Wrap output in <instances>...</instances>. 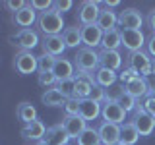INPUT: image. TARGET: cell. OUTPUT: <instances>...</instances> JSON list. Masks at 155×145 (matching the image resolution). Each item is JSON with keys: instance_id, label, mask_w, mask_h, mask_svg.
I'll list each match as a JSON object with an SVG mask.
<instances>
[{"instance_id": "1", "label": "cell", "mask_w": 155, "mask_h": 145, "mask_svg": "<svg viewBox=\"0 0 155 145\" xmlns=\"http://www.w3.org/2000/svg\"><path fill=\"white\" fill-rule=\"evenodd\" d=\"M37 25H39V31H41L45 37L60 35V33H64V29H66L64 27V18H62V14L58 12L54 6H52L51 10H47V12L39 14Z\"/></svg>"}, {"instance_id": "2", "label": "cell", "mask_w": 155, "mask_h": 145, "mask_svg": "<svg viewBox=\"0 0 155 145\" xmlns=\"http://www.w3.org/2000/svg\"><path fill=\"white\" fill-rule=\"evenodd\" d=\"M74 66H76V72H81V74H95L101 68L99 52H95L93 48H87V47L78 48V52L74 56Z\"/></svg>"}, {"instance_id": "3", "label": "cell", "mask_w": 155, "mask_h": 145, "mask_svg": "<svg viewBox=\"0 0 155 145\" xmlns=\"http://www.w3.org/2000/svg\"><path fill=\"white\" fill-rule=\"evenodd\" d=\"M126 68H130V70L136 72V74L145 77V76H149V74L155 72V60L145 50L128 52V56H126Z\"/></svg>"}, {"instance_id": "4", "label": "cell", "mask_w": 155, "mask_h": 145, "mask_svg": "<svg viewBox=\"0 0 155 145\" xmlns=\"http://www.w3.org/2000/svg\"><path fill=\"white\" fill-rule=\"evenodd\" d=\"M14 68L21 76L35 74V72H39V56H33V52L29 50H19L14 58Z\"/></svg>"}, {"instance_id": "5", "label": "cell", "mask_w": 155, "mask_h": 145, "mask_svg": "<svg viewBox=\"0 0 155 145\" xmlns=\"http://www.w3.org/2000/svg\"><path fill=\"white\" fill-rule=\"evenodd\" d=\"M101 4L95 0H85L78 6V23L80 25H95L101 16Z\"/></svg>"}, {"instance_id": "6", "label": "cell", "mask_w": 155, "mask_h": 145, "mask_svg": "<svg viewBox=\"0 0 155 145\" xmlns=\"http://www.w3.org/2000/svg\"><path fill=\"white\" fill-rule=\"evenodd\" d=\"M130 122L136 126V130H138L140 135H143V137L151 135L153 130H155V118L149 112H145V108H143L142 105L134 110V116H132V120H130Z\"/></svg>"}, {"instance_id": "7", "label": "cell", "mask_w": 155, "mask_h": 145, "mask_svg": "<svg viewBox=\"0 0 155 145\" xmlns=\"http://www.w3.org/2000/svg\"><path fill=\"white\" fill-rule=\"evenodd\" d=\"M143 25V16L140 10L136 8H126L124 12L118 14V27L122 31H128V29H134V31H142Z\"/></svg>"}, {"instance_id": "8", "label": "cell", "mask_w": 155, "mask_h": 145, "mask_svg": "<svg viewBox=\"0 0 155 145\" xmlns=\"http://www.w3.org/2000/svg\"><path fill=\"white\" fill-rule=\"evenodd\" d=\"M12 41L19 50H29V52L37 45H41V39H39L37 31H33V29H19L16 35L12 37Z\"/></svg>"}, {"instance_id": "9", "label": "cell", "mask_w": 155, "mask_h": 145, "mask_svg": "<svg viewBox=\"0 0 155 145\" xmlns=\"http://www.w3.org/2000/svg\"><path fill=\"white\" fill-rule=\"evenodd\" d=\"M126 110L120 106L118 103L114 101H105L103 103V110H101V116H103L105 122H110V124H118L122 126L124 120H126Z\"/></svg>"}, {"instance_id": "10", "label": "cell", "mask_w": 155, "mask_h": 145, "mask_svg": "<svg viewBox=\"0 0 155 145\" xmlns=\"http://www.w3.org/2000/svg\"><path fill=\"white\" fill-rule=\"evenodd\" d=\"M12 19L19 29H31L33 23H37L39 16H37V10L31 6V2H27L21 10H18V12L14 14Z\"/></svg>"}, {"instance_id": "11", "label": "cell", "mask_w": 155, "mask_h": 145, "mask_svg": "<svg viewBox=\"0 0 155 145\" xmlns=\"http://www.w3.org/2000/svg\"><path fill=\"white\" fill-rule=\"evenodd\" d=\"M80 27H81V43H84V47L93 48V50H95V47H101L105 31L97 23L95 25H80Z\"/></svg>"}, {"instance_id": "12", "label": "cell", "mask_w": 155, "mask_h": 145, "mask_svg": "<svg viewBox=\"0 0 155 145\" xmlns=\"http://www.w3.org/2000/svg\"><path fill=\"white\" fill-rule=\"evenodd\" d=\"M41 48H43V52H45V54H51V56L60 58L62 54H64V50H66L68 47H66L62 35H48V37H43Z\"/></svg>"}, {"instance_id": "13", "label": "cell", "mask_w": 155, "mask_h": 145, "mask_svg": "<svg viewBox=\"0 0 155 145\" xmlns=\"http://www.w3.org/2000/svg\"><path fill=\"white\" fill-rule=\"evenodd\" d=\"M99 137H101V143L103 145H116L120 143V126L118 124H110V122H101L99 124Z\"/></svg>"}, {"instance_id": "14", "label": "cell", "mask_w": 155, "mask_h": 145, "mask_svg": "<svg viewBox=\"0 0 155 145\" xmlns=\"http://www.w3.org/2000/svg\"><path fill=\"white\" fill-rule=\"evenodd\" d=\"M122 31V29H120ZM147 43V39L143 37L142 31H134V29H128V31H122V47L128 52H138L143 50V45Z\"/></svg>"}, {"instance_id": "15", "label": "cell", "mask_w": 155, "mask_h": 145, "mask_svg": "<svg viewBox=\"0 0 155 145\" xmlns=\"http://www.w3.org/2000/svg\"><path fill=\"white\" fill-rule=\"evenodd\" d=\"M70 134L66 132V128L62 124H54L51 128H47V135H45V141L47 145H68L70 141Z\"/></svg>"}, {"instance_id": "16", "label": "cell", "mask_w": 155, "mask_h": 145, "mask_svg": "<svg viewBox=\"0 0 155 145\" xmlns=\"http://www.w3.org/2000/svg\"><path fill=\"white\" fill-rule=\"evenodd\" d=\"M60 124L66 128V132L70 134V137H72V139H78L81 134H84V130L87 128V122H85L84 118H81L80 114H78V116H64Z\"/></svg>"}, {"instance_id": "17", "label": "cell", "mask_w": 155, "mask_h": 145, "mask_svg": "<svg viewBox=\"0 0 155 145\" xmlns=\"http://www.w3.org/2000/svg\"><path fill=\"white\" fill-rule=\"evenodd\" d=\"M101 110H103V105L95 103L93 99H81L80 103V116L85 120V122H93L101 116Z\"/></svg>"}, {"instance_id": "18", "label": "cell", "mask_w": 155, "mask_h": 145, "mask_svg": "<svg viewBox=\"0 0 155 145\" xmlns=\"http://www.w3.org/2000/svg\"><path fill=\"white\" fill-rule=\"evenodd\" d=\"M99 62H101V68H109L113 72H118L122 68V54L118 50H103L101 48Z\"/></svg>"}, {"instance_id": "19", "label": "cell", "mask_w": 155, "mask_h": 145, "mask_svg": "<svg viewBox=\"0 0 155 145\" xmlns=\"http://www.w3.org/2000/svg\"><path fill=\"white\" fill-rule=\"evenodd\" d=\"M47 135V128L41 120H35V122L27 124L21 128V137L29 139V141H43Z\"/></svg>"}, {"instance_id": "20", "label": "cell", "mask_w": 155, "mask_h": 145, "mask_svg": "<svg viewBox=\"0 0 155 145\" xmlns=\"http://www.w3.org/2000/svg\"><path fill=\"white\" fill-rule=\"evenodd\" d=\"M52 74L56 76V79H70V77H76V66L66 58H56Z\"/></svg>"}, {"instance_id": "21", "label": "cell", "mask_w": 155, "mask_h": 145, "mask_svg": "<svg viewBox=\"0 0 155 145\" xmlns=\"http://www.w3.org/2000/svg\"><path fill=\"white\" fill-rule=\"evenodd\" d=\"M126 87V93H130L134 97V99H142V97H149V87L145 83V79L142 76L134 77L132 81H128V83L124 85Z\"/></svg>"}, {"instance_id": "22", "label": "cell", "mask_w": 155, "mask_h": 145, "mask_svg": "<svg viewBox=\"0 0 155 145\" xmlns=\"http://www.w3.org/2000/svg\"><path fill=\"white\" fill-rule=\"evenodd\" d=\"M120 47H122V31H120L118 27L110 29V31H105L101 48H103V50H118Z\"/></svg>"}, {"instance_id": "23", "label": "cell", "mask_w": 155, "mask_h": 145, "mask_svg": "<svg viewBox=\"0 0 155 145\" xmlns=\"http://www.w3.org/2000/svg\"><path fill=\"white\" fill-rule=\"evenodd\" d=\"M95 83L101 85V87H113L114 83H118V74L113 70H109V68H99V70L95 72Z\"/></svg>"}, {"instance_id": "24", "label": "cell", "mask_w": 155, "mask_h": 145, "mask_svg": "<svg viewBox=\"0 0 155 145\" xmlns=\"http://www.w3.org/2000/svg\"><path fill=\"white\" fill-rule=\"evenodd\" d=\"M41 101H43V105H47V106H62V108H64L68 99L56 89V87H51V89H47L45 93L41 95Z\"/></svg>"}, {"instance_id": "25", "label": "cell", "mask_w": 155, "mask_h": 145, "mask_svg": "<svg viewBox=\"0 0 155 145\" xmlns=\"http://www.w3.org/2000/svg\"><path fill=\"white\" fill-rule=\"evenodd\" d=\"M97 25L103 29V31L116 29V25H118V16H116V14H114L110 8H103V10H101L99 19H97Z\"/></svg>"}, {"instance_id": "26", "label": "cell", "mask_w": 155, "mask_h": 145, "mask_svg": "<svg viewBox=\"0 0 155 145\" xmlns=\"http://www.w3.org/2000/svg\"><path fill=\"white\" fill-rule=\"evenodd\" d=\"M16 114H18V118L21 120V122L25 124V126L37 120V110H35V106H33L31 103H27V101H23V103H19V105H18Z\"/></svg>"}, {"instance_id": "27", "label": "cell", "mask_w": 155, "mask_h": 145, "mask_svg": "<svg viewBox=\"0 0 155 145\" xmlns=\"http://www.w3.org/2000/svg\"><path fill=\"white\" fill-rule=\"evenodd\" d=\"M62 39H64L68 48H78L81 43V27H66L64 33H62Z\"/></svg>"}, {"instance_id": "28", "label": "cell", "mask_w": 155, "mask_h": 145, "mask_svg": "<svg viewBox=\"0 0 155 145\" xmlns=\"http://www.w3.org/2000/svg\"><path fill=\"white\" fill-rule=\"evenodd\" d=\"M120 141H124L126 145H134L136 141L140 139V132L136 130V126L132 122H124L120 126Z\"/></svg>"}, {"instance_id": "29", "label": "cell", "mask_w": 155, "mask_h": 145, "mask_svg": "<svg viewBox=\"0 0 155 145\" xmlns=\"http://www.w3.org/2000/svg\"><path fill=\"white\" fill-rule=\"evenodd\" d=\"M78 145H101V137H99V130L95 128H87L84 130V134L76 139Z\"/></svg>"}, {"instance_id": "30", "label": "cell", "mask_w": 155, "mask_h": 145, "mask_svg": "<svg viewBox=\"0 0 155 145\" xmlns=\"http://www.w3.org/2000/svg\"><path fill=\"white\" fill-rule=\"evenodd\" d=\"M56 89L60 91L66 99H72V97H74V91H76V77H70V79H58Z\"/></svg>"}, {"instance_id": "31", "label": "cell", "mask_w": 155, "mask_h": 145, "mask_svg": "<svg viewBox=\"0 0 155 145\" xmlns=\"http://www.w3.org/2000/svg\"><path fill=\"white\" fill-rule=\"evenodd\" d=\"M37 81H39L41 87H47V89L56 87V83H58L56 76L52 74V72H37Z\"/></svg>"}, {"instance_id": "32", "label": "cell", "mask_w": 155, "mask_h": 145, "mask_svg": "<svg viewBox=\"0 0 155 145\" xmlns=\"http://www.w3.org/2000/svg\"><path fill=\"white\" fill-rule=\"evenodd\" d=\"M54 64H56V56L45 54V52L39 56V72H52Z\"/></svg>"}, {"instance_id": "33", "label": "cell", "mask_w": 155, "mask_h": 145, "mask_svg": "<svg viewBox=\"0 0 155 145\" xmlns=\"http://www.w3.org/2000/svg\"><path fill=\"white\" fill-rule=\"evenodd\" d=\"M118 105L122 106L126 112H134V110L140 106V105H138V99H134L130 93H124L122 97H120V99H118Z\"/></svg>"}, {"instance_id": "34", "label": "cell", "mask_w": 155, "mask_h": 145, "mask_svg": "<svg viewBox=\"0 0 155 145\" xmlns=\"http://www.w3.org/2000/svg\"><path fill=\"white\" fill-rule=\"evenodd\" d=\"M124 93H126L124 83H114L113 87H109V89H107V101H114V103H118V99Z\"/></svg>"}, {"instance_id": "35", "label": "cell", "mask_w": 155, "mask_h": 145, "mask_svg": "<svg viewBox=\"0 0 155 145\" xmlns=\"http://www.w3.org/2000/svg\"><path fill=\"white\" fill-rule=\"evenodd\" d=\"M80 99H76V97H72V99L66 101L64 105V116H78L80 114Z\"/></svg>"}, {"instance_id": "36", "label": "cell", "mask_w": 155, "mask_h": 145, "mask_svg": "<svg viewBox=\"0 0 155 145\" xmlns=\"http://www.w3.org/2000/svg\"><path fill=\"white\" fill-rule=\"evenodd\" d=\"M89 99H93L95 103H101V105H103L105 101H107V89H105V87H101V85H97V83H95L93 91H91V95H89Z\"/></svg>"}, {"instance_id": "37", "label": "cell", "mask_w": 155, "mask_h": 145, "mask_svg": "<svg viewBox=\"0 0 155 145\" xmlns=\"http://www.w3.org/2000/svg\"><path fill=\"white\" fill-rule=\"evenodd\" d=\"M140 74H136L134 70H130V68H124V70H120V74H118V81L120 83H128V81H132L134 77H138Z\"/></svg>"}, {"instance_id": "38", "label": "cell", "mask_w": 155, "mask_h": 145, "mask_svg": "<svg viewBox=\"0 0 155 145\" xmlns=\"http://www.w3.org/2000/svg\"><path fill=\"white\" fill-rule=\"evenodd\" d=\"M31 6L37 10V12H47V10H51L54 6V2H51V0H31Z\"/></svg>"}, {"instance_id": "39", "label": "cell", "mask_w": 155, "mask_h": 145, "mask_svg": "<svg viewBox=\"0 0 155 145\" xmlns=\"http://www.w3.org/2000/svg\"><path fill=\"white\" fill-rule=\"evenodd\" d=\"M143 108H145V112H149L155 118V95H149V97H145V101H143Z\"/></svg>"}, {"instance_id": "40", "label": "cell", "mask_w": 155, "mask_h": 145, "mask_svg": "<svg viewBox=\"0 0 155 145\" xmlns=\"http://www.w3.org/2000/svg\"><path fill=\"white\" fill-rule=\"evenodd\" d=\"M72 6H74V2H72V0H58V2H54V8H56L60 14H64V12H68V10H72Z\"/></svg>"}, {"instance_id": "41", "label": "cell", "mask_w": 155, "mask_h": 145, "mask_svg": "<svg viewBox=\"0 0 155 145\" xmlns=\"http://www.w3.org/2000/svg\"><path fill=\"white\" fill-rule=\"evenodd\" d=\"M25 4H27L25 0H10V2H6V6H8L10 10H12L14 14H16L18 10H21L23 6H25Z\"/></svg>"}, {"instance_id": "42", "label": "cell", "mask_w": 155, "mask_h": 145, "mask_svg": "<svg viewBox=\"0 0 155 145\" xmlns=\"http://www.w3.org/2000/svg\"><path fill=\"white\" fill-rule=\"evenodd\" d=\"M145 47H147V54L155 58V33L147 37V43H145Z\"/></svg>"}, {"instance_id": "43", "label": "cell", "mask_w": 155, "mask_h": 145, "mask_svg": "<svg viewBox=\"0 0 155 145\" xmlns=\"http://www.w3.org/2000/svg\"><path fill=\"white\" fill-rule=\"evenodd\" d=\"M143 79H145V83H147V87H149V95H155V72L149 74V76H145Z\"/></svg>"}, {"instance_id": "44", "label": "cell", "mask_w": 155, "mask_h": 145, "mask_svg": "<svg viewBox=\"0 0 155 145\" xmlns=\"http://www.w3.org/2000/svg\"><path fill=\"white\" fill-rule=\"evenodd\" d=\"M147 25H149V29L155 33V10H151V12H149V16H147Z\"/></svg>"}, {"instance_id": "45", "label": "cell", "mask_w": 155, "mask_h": 145, "mask_svg": "<svg viewBox=\"0 0 155 145\" xmlns=\"http://www.w3.org/2000/svg\"><path fill=\"white\" fill-rule=\"evenodd\" d=\"M118 0H110V2H103V6L105 8H110V10H113V8H116V6H118Z\"/></svg>"}, {"instance_id": "46", "label": "cell", "mask_w": 155, "mask_h": 145, "mask_svg": "<svg viewBox=\"0 0 155 145\" xmlns=\"http://www.w3.org/2000/svg\"><path fill=\"white\" fill-rule=\"evenodd\" d=\"M37 145H47V143H45V141H39V143H37Z\"/></svg>"}, {"instance_id": "47", "label": "cell", "mask_w": 155, "mask_h": 145, "mask_svg": "<svg viewBox=\"0 0 155 145\" xmlns=\"http://www.w3.org/2000/svg\"><path fill=\"white\" fill-rule=\"evenodd\" d=\"M116 145H126V143H124V141H120V143H116Z\"/></svg>"}, {"instance_id": "48", "label": "cell", "mask_w": 155, "mask_h": 145, "mask_svg": "<svg viewBox=\"0 0 155 145\" xmlns=\"http://www.w3.org/2000/svg\"><path fill=\"white\" fill-rule=\"evenodd\" d=\"M101 145H103V143H101Z\"/></svg>"}]
</instances>
